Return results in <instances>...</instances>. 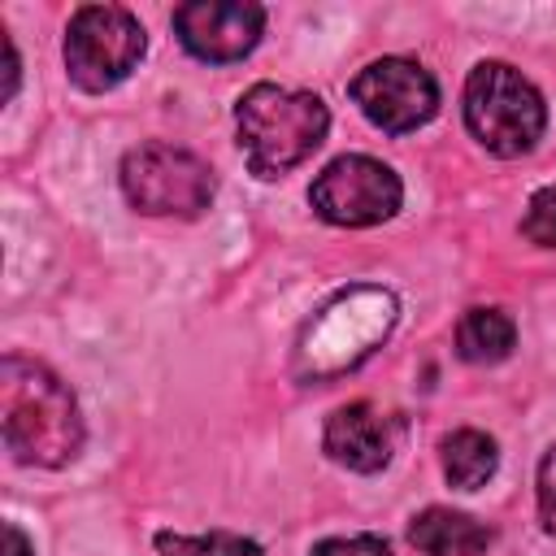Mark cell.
<instances>
[{
    "label": "cell",
    "mask_w": 556,
    "mask_h": 556,
    "mask_svg": "<svg viewBox=\"0 0 556 556\" xmlns=\"http://www.w3.org/2000/svg\"><path fill=\"white\" fill-rule=\"evenodd\" d=\"M0 434L17 465L61 469L83 452V413L65 378L9 352L0 361Z\"/></svg>",
    "instance_id": "1"
},
{
    "label": "cell",
    "mask_w": 556,
    "mask_h": 556,
    "mask_svg": "<svg viewBox=\"0 0 556 556\" xmlns=\"http://www.w3.org/2000/svg\"><path fill=\"white\" fill-rule=\"evenodd\" d=\"M235 130H239L248 169L256 178H278L321 148L330 130V109L313 91H287L278 83H256L235 104Z\"/></svg>",
    "instance_id": "2"
},
{
    "label": "cell",
    "mask_w": 556,
    "mask_h": 556,
    "mask_svg": "<svg viewBox=\"0 0 556 556\" xmlns=\"http://www.w3.org/2000/svg\"><path fill=\"white\" fill-rule=\"evenodd\" d=\"M465 126L491 156H521L543 139L547 104L508 61H478L465 78Z\"/></svg>",
    "instance_id": "3"
},
{
    "label": "cell",
    "mask_w": 556,
    "mask_h": 556,
    "mask_svg": "<svg viewBox=\"0 0 556 556\" xmlns=\"http://www.w3.org/2000/svg\"><path fill=\"white\" fill-rule=\"evenodd\" d=\"M122 195L130 200V208L148 213V217H200L213 204L217 178L213 169L174 143H139L122 156Z\"/></svg>",
    "instance_id": "4"
},
{
    "label": "cell",
    "mask_w": 556,
    "mask_h": 556,
    "mask_svg": "<svg viewBox=\"0 0 556 556\" xmlns=\"http://www.w3.org/2000/svg\"><path fill=\"white\" fill-rule=\"evenodd\" d=\"M148 35L122 4H83L65 30V70L83 91H113L139 65Z\"/></svg>",
    "instance_id": "5"
},
{
    "label": "cell",
    "mask_w": 556,
    "mask_h": 556,
    "mask_svg": "<svg viewBox=\"0 0 556 556\" xmlns=\"http://www.w3.org/2000/svg\"><path fill=\"white\" fill-rule=\"evenodd\" d=\"M400 174L361 152L334 156L308 187V204L330 226H378L400 213Z\"/></svg>",
    "instance_id": "6"
},
{
    "label": "cell",
    "mask_w": 556,
    "mask_h": 556,
    "mask_svg": "<svg viewBox=\"0 0 556 556\" xmlns=\"http://www.w3.org/2000/svg\"><path fill=\"white\" fill-rule=\"evenodd\" d=\"M348 96L387 135H408V130L426 126L439 113V83H434V74L426 65L408 61V56L369 61L348 83Z\"/></svg>",
    "instance_id": "7"
},
{
    "label": "cell",
    "mask_w": 556,
    "mask_h": 556,
    "mask_svg": "<svg viewBox=\"0 0 556 556\" xmlns=\"http://www.w3.org/2000/svg\"><path fill=\"white\" fill-rule=\"evenodd\" d=\"M174 30L191 56L226 65L261 43L265 9L252 0H191L174 9Z\"/></svg>",
    "instance_id": "8"
},
{
    "label": "cell",
    "mask_w": 556,
    "mask_h": 556,
    "mask_svg": "<svg viewBox=\"0 0 556 556\" xmlns=\"http://www.w3.org/2000/svg\"><path fill=\"white\" fill-rule=\"evenodd\" d=\"M326 456L356 469V473H378L391 465L395 456V443H400V426L391 413L356 400V404H343L326 417Z\"/></svg>",
    "instance_id": "9"
},
{
    "label": "cell",
    "mask_w": 556,
    "mask_h": 556,
    "mask_svg": "<svg viewBox=\"0 0 556 556\" xmlns=\"http://www.w3.org/2000/svg\"><path fill=\"white\" fill-rule=\"evenodd\" d=\"M408 543L421 556H482L491 547V526L456 508H426L408 521Z\"/></svg>",
    "instance_id": "10"
},
{
    "label": "cell",
    "mask_w": 556,
    "mask_h": 556,
    "mask_svg": "<svg viewBox=\"0 0 556 556\" xmlns=\"http://www.w3.org/2000/svg\"><path fill=\"white\" fill-rule=\"evenodd\" d=\"M439 452H443V473H447V482L460 486V491H478V486L495 473V465H500L495 439L482 434V430H469V426H465V430H452Z\"/></svg>",
    "instance_id": "11"
},
{
    "label": "cell",
    "mask_w": 556,
    "mask_h": 556,
    "mask_svg": "<svg viewBox=\"0 0 556 556\" xmlns=\"http://www.w3.org/2000/svg\"><path fill=\"white\" fill-rule=\"evenodd\" d=\"M517 343V326L508 313L500 308H469L456 326V352L473 365H495L513 352Z\"/></svg>",
    "instance_id": "12"
},
{
    "label": "cell",
    "mask_w": 556,
    "mask_h": 556,
    "mask_svg": "<svg viewBox=\"0 0 556 556\" xmlns=\"http://www.w3.org/2000/svg\"><path fill=\"white\" fill-rule=\"evenodd\" d=\"M156 552L161 556H265V547L256 539H243L235 530H208V534L161 530L156 534Z\"/></svg>",
    "instance_id": "13"
},
{
    "label": "cell",
    "mask_w": 556,
    "mask_h": 556,
    "mask_svg": "<svg viewBox=\"0 0 556 556\" xmlns=\"http://www.w3.org/2000/svg\"><path fill=\"white\" fill-rule=\"evenodd\" d=\"M521 235L539 248H556V182H547L530 195L526 217H521Z\"/></svg>",
    "instance_id": "14"
},
{
    "label": "cell",
    "mask_w": 556,
    "mask_h": 556,
    "mask_svg": "<svg viewBox=\"0 0 556 556\" xmlns=\"http://www.w3.org/2000/svg\"><path fill=\"white\" fill-rule=\"evenodd\" d=\"M313 556H391L382 534H348V539H321Z\"/></svg>",
    "instance_id": "15"
},
{
    "label": "cell",
    "mask_w": 556,
    "mask_h": 556,
    "mask_svg": "<svg viewBox=\"0 0 556 556\" xmlns=\"http://www.w3.org/2000/svg\"><path fill=\"white\" fill-rule=\"evenodd\" d=\"M539 517L547 534H556V447L539 460Z\"/></svg>",
    "instance_id": "16"
},
{
    "label": "cell",
    "mask_w": 556,
    "mask_h": 556,
    "mask_svg": "<svg viewBox=\"0 0 556 556\" xmlns=\"http://www.w3.org/2000/svg\"><path fill=\"white\" fill-rule=\"evenodd\" d=\"M4 556H35V552H30V539H26L13 521H4Z\"/></svg>",
    "instance_id": "17"
},
{
    "label": "cell",
    "mask_w": 556,
    "mask_h": 556,
    "mask_svg": "<svg viewBox=\"0 0 556 556\" xmlns=\"http://www.w3.org/2000/svg\"><path fill=\"white\" fill-rule=\"evenodd\" d=\"M4 56H9V70H4V100H13V91H17V48H13L9 35H4Z\"/></svg>",
    "instance_id": "18"
}]
</instances>
